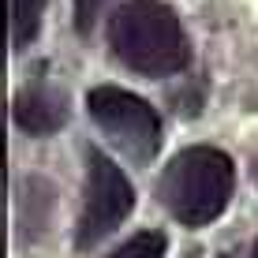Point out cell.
Instances as JSON below:
<instances>
[{
    "label": "cell",
    "mask_w": 258,
    "mask_h": 258,
    "mask_svg": "<svg viewBox=\"0 0 258 258\" xmlns=\"http://www.w3.org/2000/svg\"><path fill=\"white\" fill-rule=\"evenodd\" d=\"M109 45L123 68L146 79L176 75L191 64L187 34L161 0H123L109 19Z\"/></svg>",
    "instance_id": "obj_1"
},
{
    "label": "cell",
    "mask_w": 258,
    "mask_h": 258,
    "mask_svg": "<svg viewBox=\"0 0 258 258\" xmlns=\"http://www.w3.org/2000/svg\"><path fill=\"white\" fill-rule=\"evenodd\" d=\"M236 191L232 157L213 146H187L165 165L157 180L161 206L180 221L183 228H206L225 213Z\"/></svg>",
    "instance_id": "obj_2"
},
{
    "label": "cell",
    "mask_w": 258,
    "mask_h": 258,
    "mask_svg": "<svg viewBox=\"0 0 258 258\" xmlns=\"http://www.w3.org/2000/svg\"><path fill=\"white\" fill-rule=\"evenodd\" d=\"M86 109L90 120L97 123L105 139L131 157L135 165H146L161 150V120H157L154 105H146L139 94L120 90V86H94L86 94Z\"/></svg>",
    "instance_id": "obj_3"
},
{
    "label": "cell",
    "mask_w": 258,
    "mask_h": 258,
    "mask_svg": "<svg viewBox=\"0 0 258 258\" xmlns=\"http://www.w3.org/2000/svg\"><path fill=\"white\" fill-rule=\"evenodd\" d=\"M86 195H83V213L75 225V251H90L105 236H112L123 225V217L135 206V191H131L127 176L120 172L101 150L90 146L86 154Z\"/></svg>",
    "instance_id": "obj_4"
},
{
    "label": "cell",
    "mask_w": 258,
    "mask_h": 258,
    "mask_svg": "<svg viewBox=\"0 0 258 258\" xmlns=\"http://www.w3.org/2000/svg\"><path fill=\"white\" fill-rule=\"evenodd\" d=\"M12 120L26 135H52L68 123V97L49 83H30L12 97Z\"/></svg>",
    "instance_id": "obj_5"
},
{
    "label": "cell",
    "mask_w": 258,
    "mask_h": 258,
    "mask_svg": "<svg viewBox=\"0 0 258 258\" xmlns=\"http://www.w3.org/2000/svg\"><path fill=\"white\" fill-rule=\"evenodd\" d=\"M41 12L45 0H12V45L26 49L41 30Z\"/></svg>",
    "instance_id": "obj_6"
},
{
    "label": "cell",
    "mask_w": 258,
    "mask_h": 258,
    "mask_svg": "<svg viewBox=\"0 0 258 258\" xmlns=\"http://www.w3.org/2000/svg\"><path fill=\"white\" fill-rule=\"evenodd\" d=\"M165 247H168L165 232H154V228H146V232H135L127 243H120L116 251L105 254V258H165Z\"/></svg>",
    "instance_id": "obj_7"
},
{
    "label": "cell",
    "mask_w": 258,
    "mask_h": 258,
    "mask_svg": "<svg viewBox=\"0 0 258 258\" xmlns=\"http://www.w3.org/2000/svg\"><path fill=\"white\" fill-rule=\"evenodd\" d=\"M101 8H105V0H75V26L83 34H90V26L101 15Z\"/></svg>",
    "instance_id": "obj_8"
},
{
    "label": "cell",
    "mask_w": 258,
    "mask_h": 258,
    "mask_svg": "<svg viewBox=\"0 0 258 258\" xmlns=\"http://www.w3.org/2000/svg\"><path fill=\"white\" fill-rule=\"evenodd\" d=\"M251 258H258V243H254V254H251Z\"/></svg>",
    "instance_id": "obj_9"
}]
</instances>
